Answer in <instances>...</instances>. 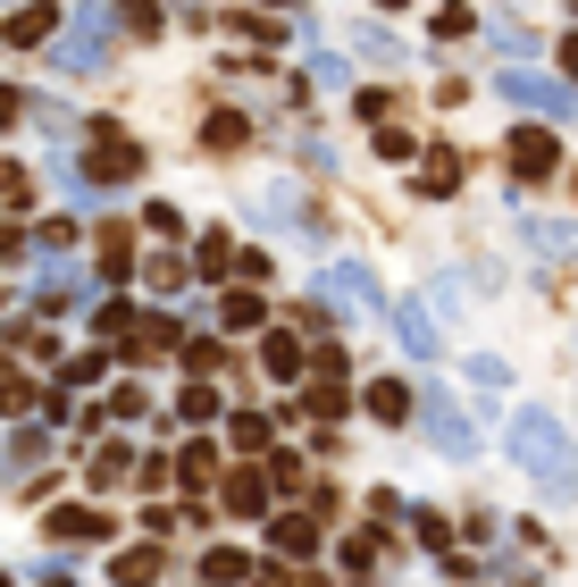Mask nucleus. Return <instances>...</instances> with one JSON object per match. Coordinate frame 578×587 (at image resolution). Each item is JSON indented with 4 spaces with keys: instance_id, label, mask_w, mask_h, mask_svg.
Returning <instances> with one entry per match:
<instances>
[{
    "instance_id": "obj_1",
    "label": "nucleus",
    "mask_w": 578,
    "mask_h": 587,
    "mask_svg": "<svg viewBox=\"0 0 578 587\" xmlns=\"http://www.w3.org/2000/svg\"><path fill=\"white\" fill-rule=\"evenodd\" d=\"M511 454H520V470L537 478L545 495H578V445L561 436V419L545 412V403L511 412Z\"/></svg>"
},
{
    "instance_id": "obj_2",
    "label": "nucleus",
    "mask_w": 578,
    "mask_h": 587,
    "mask_svg": "<svg viewBox=\"0 0 578 587\" xmlns=\"http://www.w3.org/2000/svg\"><path fill=\"white\" fill-rule=\"evenodd\" d=\"M110 42H118V9L110 0H75L59 42H51V68L59 77H101L110 68Z\"/></svg>"
},
{
    "instance_id": "obj_3",
    "label": "nucleus",
    "mask_w": 578,
    "mask_h": 587,
    "mask_svg": "<svg viewBox=\"0 0 578 587\" xmlns=\"http://www.w3.org/2000/svg\"><path fill=\"white\" fill-rule=\"evenodd\" d=\"M318 303H336V311H353V320H386V294H377V277L361 261H327L318 269Z\"/></svg>"
},
{
    "instance_id": "obj_4",
    "label": "nucleus",
    "mask_w": 578,
    "mask_h": 587,
    "mask_svg": "<svg viewBox=\"0 0 578 587\" xmlns=\"http://www.w3.org/2000/svg\"><path fill=\"white\" fill-rule=\"evenodd\" d=\"M504 93L537 118H578V84L570 77H545V68H504Z\"/></svg>"
},
{
    "instance_id": "obj_5",
    "label": "nucleus",
    "mask_w": 578,
    "mask_h": 587,
    "mask_svg": "<svg viewBox=\"0 0 578 587\" xmlns=\"http://www.w3.org/2000/svg\"><path fill=\"white\" fill-rule=\"evenodd\" d=\"M84 176H93V185H126V176H143V143H126L118 126H93V152H84Z\"/></svg>"
},
{
    "instance_id": "obj_6",
    "label": "nucleus",
    "mask_w": 578,
    "mask_h": 587,
    "mask_svg": "<svg viewBox=\"0 0 578 587\" xmlns=\"http://www.w3.org/2000/svg\"><path fill=\"white\" fill-rule=\"evenodd\" d=\"M386 320H394V336H403L410 361H436V353H445V336H436V311H428V303H394Z\"/></svg>"
},
{
    "instance_id": "obj_7",
    "label": "nucleus",
    "mask_w": 578,
    "mask_h": 587,
    "mask_svg": "<svg viewBox=\"0 0 578 587\" xmlns=\"http://www.w3.org/2000/svg\"><path fill=\"white\" fill-rule=\"evenodd\" d=\"M511 169H520L528 185H537V176H554V169H561V143H554V126H520V134H511Z\"/></svg>"
},
{
    "instance_id": "obj_8",
    "label": "nucleus",
    "mask_w": 578,
    "mask_h": 587,
    "mask_svg": "<svg viewBox=\"0 0 578 587\" xmlns=\"http://www.w3.org/2000/svg\"><path fill=\"white\" fill-rule=\"evenodd\" d=\"M59 26H68V18H59V0H26L18 18L0 26V42H18V51H34V42H59Z\"/></svg>"
},
{
    "instance_id": "obj_9",
    "label": "nucleus",
    "mask_w": 578,
    "mask_h": 587,
    "mask_svg": "<svg viewBox=\"0 0 578 587\" xmlns=\"http://www.w3.org/2000/svg\"><path fill=\"white\" fill-rule=\"evenodd\" d=\"M419 419H428V436H436V445H445V454H478V428H469V419L462 412H453V403L445 395H428V403H419Z\"/></svg>"
},
{
    "instance_id": "obj_10",
    "label": "nucleus",
    "mask_w": 578,
    "mask_h": 587,
    "mask_svg": "<svg viewBox=\"0 0 578 587\" xmlns=\"http://www.w3.org/2000/svg\"><path fill=\"white\" fill-rule=\"evenodd\" d=\"M51 537H68V546H101V537H110V512H93V504H59V512H51Z\"/></svg>"
},
{
    "instance_id": "obj_11",
    "label": "nucleus",
    "mask_w": 578,
    "mask_h": 587,
    "mask_svg": "<svg viewBox=\"0 0 578 587\" xmlns=\"http://www.w3.org/2000/svg\"><path fill=\"white\" fill-rule=\"evenodd\" d=\"M268 546L302 563V554H318V520H311V512H277V520H268Z\"/></svg>"
},
{
    "instance_id": "obj_12",
    "label": "nucleus",
    "mask_w": 578,
    "mask_h": 587,
    "mask_svg": "<svg viewBox=\"0 0 578 587\" xmlns=\"http://www.w3.org/2000/svg\"><path fill=\"white\" fill-rule=\"evenodd\" d=\"M202 143H210V152H243V143H252V118H243V110H210L202 118Z\"/></svg>"
},
{
    "instance_id": "obj_13",
    "label": "nucleus",
    "mask_w": 578,
    "mask_h": 587,
    "mask_svg": "<svg viewBox=\"0 0 578 587\" xmlns=\"http://www.w3.org/2000/svg\"><path fill=\"white\" fill-rule=\"evenodd\" d=\"M528 244H537L545 261H578V227L570 219H528Z\"/></svg>"
},
{
    "instance_id": "obj_14",
    "label": "nucleus",
    "mask_w": 578,
    "mask_h": 587,
    "mask_svg": "<svg viewBox=\"0 0 578 587\" xmlns=\"http://www.w3.org/2000/svg\"><path fill=\"white\" fill-rule=\"evenodd\" d=\"M369 412H377V419H386V428H403V419H410V412H419V395H410V386H403V378H377V386H369Z\"/></svg>"
},
{
    "instance_id": "obj_15",
    "label": "nucleus",
    "mask_w": 578,
    "mask_h": 587,
    "mask_svg": "<svg viewBox=\"0 0 578 587\" xmlns=\"http://www.w3.org/2000/svg\"><path fill=\"white\" fill-rule=\"evenodd\" d=\"M210 470H219V445H202V436H193L185 454H176V487L202 495V487H210Z\"/></svg>"
},
{
    "instance_id": "obj_16",
    "label": "nucleus",
    "mask_w": 578,
    "mask_h": 587,
    "mask_svg": "<svg viewBox=\"0 0 578 587\" xmlns=\"http://www.w3.org/2000/svg\"><path fill=\"white\" fill-rule=\"evenodd\" d=\"M143 285H151V294H185V285H193V261H176V252H151V261H143Z\"/></svg>"
},
{
    "instance_id": "obj_17",
    "label": "nucleus",
    "mask_w": 578,
    "mask_h": 587,
    "mask_svg": "<svg viewBox=\"0 0 578 587\" xmlns=\"http://www.w3.org/2000/svg\"><path fill=\"white\" fill-rule=\"evenodd\" d=\"M261 219H277V227H311V202H302V185H268V193H261Z\"/></svg>"
},
{
    "instance_id": "obj_18",
    "label": "nucleus",
    "mask_w": 578,
    "mask_h": 587,
    "mask_svg": "<svg viewBox=\"0 0 578 587\" xmlns=\"http://www.w3.org/2000/svg\"><path fill=\"white\" fill-rule=\"evenodd\" d=\"M453 185H462V152H445V143H436L428 169H419V193H428V202H445Z\"/></svg>"
},
{
    "instance_id": "obj_19",
    "label": "nucleus",
    "mask_w": 578,
    "mask_h": 587,
    "mask_svg": "<svg viewBox=\"0 0 578 587\" xmlns=\"http://www.w3.org/2000/svg\"><path fill=\"white\" fill-rule=\"evenodd\" d=\"M353 51L369 59V68H403V42H394L386 26H353Z\"/></svg>"
},
{
    "instance_id": "obj_20",
    "label": "nucleus",
    "mask_w": 578,
    "mask_h": 587,
    "mask_svg": "<svg viewBox=\"0 0 578 587\" xmlns=\"http://www.w3.org/2000/svg\"><path fill=\"white\" fill-rule=\"evenodd\" d=\"M261 370L268 378H302V344L294 336H261Z\"/></svg>"
},
{
    "instance_id": "obj_21",
    "label": "nucleus",
    "mask_w": 578,
    "mask_h": 587,
    "mask_svg": "<svg viewBox=\"0 0 578 587\" xmlns=\"http://www.w3.org/2000/svg\"><path fill=\"white\" fill-rule=\"evenodd\" d=\"M118 587H151L160 579V546H134V554H118V570H110Z\"/></svg>"
},
{
    "instance_id": "obj_22",
    "label": "nucleus",
    "mask_w": 578,
    "mask_h": 587,
    "mask_svg": "<svg viewBox=\"0 0 578 587\" xmlns=\"http://www.w3.org/2000/svg\"><path fill=\"white\" fill-rule=\"evenodd\" d=\"M84 478H93V487H126V478H134V454H126V445H101Z\"/></svg>"
},
{
    "instance_id": "obj_23",
    "label": "nucleus",
    "mask_w": 578,
    "mask_h": 587,
    "mask_svg": "<svg viewBox=\"0 0 578 587\" xmlns=\"http://www.w3.org/2000/svg\"><path fill=\"white\" fill-rule=\"evenodd\" d=\"M93 336H101V344H126V336H143V320H134L126 303H101V311H93Z\"/></svg>"
},
{
    "instance_id": "obj_24",
    "label": "nucleus",
    "mask_w": 578,
    "mask_h": 587,
    "mask_svg": "<svg viewBox=\"0 0 578 587\" xmlns=\"http://www.w3.org/2000/svg\"><path fill=\"white\" fill-rule=\"evenodd\" d=\"M219 327H226V336H252V327H261V294H252V285H243V294H226Z\"/></svg>"
},
{
    "instance_id": "obj_25",
    "label": "nucleus",
    "mask_w": 578,
    "mask_h": 587,
    "mask_svg": "<svg viewBox=\"0 0 578 587\" xmlns=\"http://www.w3.org/2000/svg\"><path fill=\"white\" fill-rule=\"evenodd\" d=\"M235 244H226V235H202V244H193V277H235Z\"/></svg>"
},
{
    "instance_id": "obj_26",
    "label": "nucleus",
    "mask_w": 578,
    "mask_h": 587,
    "mask_svg": "<svg viewBox=\"0 0 578 587\" xmlns=\"http://www.w3.org/2000/svg\"><path fill=\"white\" fill-rule=\"evenodd\" d=\"M26 193H34V176H26L18 160H0V219H18V210H26Z\"/></svg>"
},
{
    "instance_id": "obj_27",
    "label": "nucleus",
    "mask_w": 578,
    "mask_h": 587,
    "mask_svg": "<svg viewBox=\"0 0 578 587\" xmlns=\"http://www.w3.org/2000/svg\"><path fill=\"white\" fill-rule=\"evenodd\" d=\"M261 504H268V478H252V470L226 478V512H261Z\"/></svg>"
},
{
    "instance_id": "obj_28",
    "label": "nucleus",
    "mask_w": 578,
    "mask_h": 587,
    "mask_svg": "<svg viewBox=\"0 0 578 587\" xmlns=\"http://www.w3.org/2000/svg\"><path fill=\"white\" fill-rule=\"evenodd\" d=\"M101 412H110V419H143V412H151V395L126 378V386H110V395H101Z\"/></svg>"
},
{
    "instance_id": "obj_29",
    "label": "nucleus",
    "mask_w": 578,
    "mask_h": 587,
    "mask_svg": "<svg viewBox=\"0 0 578 587\" xmlns=\"http://www.w3.org/2000/svg\"><path fill=\"white\" fill-rule=\"evenodd\" d=\"M176 412H185V419H219V386H210V378H185Z\"/></svg>"
},
{
    "instance_id": "obj_30",
    "label": "nucleus",
    "mask_w": 578,
    "mask_h": 587,
    "mask_svg": "<svg viewBox=\"0 0 578 587\" xmlns=\"http://www.w3.org/2000/svg\"><path fill=\"white\" fill-rule=\"evenodd\" d=\"M110 9H118V18H126V34H160V0H110Z\"/></svg>"
},
{
    "instance_id": "obj_31",
    "label": "nucleus",
    "mask_w": 578,
    "mask_h": 587,
    "mask_svg": "<svg viewBox=\"0 0 578 587\" xmlns=\"http://www.w3.org/2000/svg\"><path fill=\"white\" fill-rule=\"evenodd\" d=\"M126 269H134L126 235H101V269H93V277H101V285H118V277H126Z\"/></svg>"
},
{
    "instance_id": "obj_32",
    "label": "nucleus",
    "mask_w": 578,
    "mask_h": 587,
    "mask_svg": "<svg viewBox=\"0 0 578 587\" xmlns=\"http://www.w3.org/2000/svg\"><path fill=\"white\" fill-rule=\"evenodd\" d=\"M311 77L327 84V93H344V84H353V68H344V59L327 51V42H318V51H311Z\"/></svg>"
},
{
    "instance_id": "obj_33",
    "label": "nucleus",
    "mask_w": 578,
    "mask_h": 587,
    "mask_svg": "<svg viewBox=\"0 0 578 587\" xmlns=\"http://www.w3.org/2000/svg\"><path fill=\"white\" fill-rule=\"evenodd\" d=\"M302 412L336 419V412H344V378H327V370H318V386H311V403H302Z\"/></svg>"
},
{
    "instance_id": "obj_34",
    "label": "nucleus",
    "mask_w": 578,
    "mask_h": 587,
    "mask_svg": "<svg viewBox=\"0 0 578 587\" xmlns=\"http://www.w3.org/2000/svg\"><path fill=\"white\" fill-rule=\"evenodd\" d=\"M202 570H210V579H219V587H226V579H243V570H252V563H243V554H235V546H210V554H202Z\"/></svg>"
},
{
    "instance_id": "obj_35",
    "label": "nucleus",
    "mask_w": 578,
    "mask_h": 587,
    "mask_svg": "<svg viewBox=\"0 0 578 587\" xmlns=\"http://www.w3.org/2000/svg\"><path fill=\"white\" fill-rule=\"evenodd\" d=\"M42 454H51V436H42V428H26V436H18V445H9V478H18V470H26V462H42Z\"/></svg>"
},
{
    "instance_id": "obj_36",
    "label": "nucleus",
    "mask_w": 578,
    "mask_h": 587,
    "mask_svg": "<svg viewBox=\"0 0 578 587\" xmlns=\"http://www.w3.org/2000/svg\"><path fill=\"white\" fill-rule=\"evenodd\" d=\"M134 344H143V353H169V344H176V320H169V311H151V320H143V336H134Z\"/></svg>"
},
{
    "instance_id": "obj_37",
    "label": "nucleus",
    "mask_w": 578,
    "mask_h": 587,
    "mask_svg": "<svg viewBox=\"0 0 578 587\" xmlns=\"http://www.w3.org/2000/svg\"><path fill=\"white\" fill-rule=\"evenodd\" d=\"M9 344H18V353H34V361H51V353H59V344H51V336H42V327H34V320H18V327H9Z\"/></svg>"
},
{
    "instance_id": "obj_38",
    "label": "nucleus",
    "mask_w": 578,
    "mask_h": 587,
    "mask_svg": "<svg viewBox=\"0 0 578 587\" xmlns=\"http://www.w3.org/2000/svg\"><path fill=\"white\" fill-rule=\"evenodd\" d=\"M235 445H243V454H268V419L243 412V419H235Z\"/></svg>"
},
{
    "instance_id": "obj_39",
    "label": "nucleus",
    "mask_w": 578,
    "mask_h": 587,
    "mask_svg": "<svg viewBox=\"0 0 578 587\" xmlns=\"http://www.w3.org/2000/svg\"><path fill=\"white\" fill-rule=\"evenodd\" d=\"M143 227H151V235H176V227H185V210H176V202H151Z\"/></svg>"
},
{
    "instance_id": "obj_40",
    "label": "nucleus",
    "mask_w": 578,
    "mask_h": 587,
    "mask_svg": "<svg viewBox=\"0 0 578 587\" xmlns=\"http://www.w3.org/2000/svg\"><path fill=\"white\" fill-rule=\"evenodd\" d=\"M453 34H469V9H462V0H445V9H436V42H453Z\"/></svg>"
},
{
    "instance_id": "obj_41",
    "label": "nucleus",
    "mask_w": 578,
    "mask_h": 587,
    "mask_svg": "<svg viewBox=\"0 0 578 587\" xmlns=\"http://www.w3.org/2000/svg\"><path fill=\"white\" fill-rule=\"evenodd\" d=\"M302 470H311L302 454H268V478H277V487H302Z\"/></svg>"
},
{
    "instance_id": "obj_42",
    "label": "nucleus",
    "mask_w": 578,
    "mask_h": 587,
    "mask_svg": "<svg viewBox=\"0 0 578 587\" xmlns=\"http://www.w3.org/2000/svg\"><path fill=\"white\" fill-rule=\"evenodd\" d=\"M410 152H419V143H410L403 126H386V134H377V160H410Z\"/></svg>"
},
{
    "instance_id": "obj_43",
    "label": "nucleus",
    "mask_w": 578,
    "mask_h": 587,
    "mask_svg": "<svg viewBox=\"0 0 578 587\" xmlns=\"http://www.w3.org/2000/svg\"><path fill=\"white\" fill-rule=\"evenodd\" d=\"M26 403H34V395H26V378H0V419H18Z\"/></svg>"
},
{
    "instance_id": "obj_44",
    "label": "nucleus",
    "mask_w": 578,
    "mask_h": 587,
    "mask_svg": "<svg viewBox=\"0 0 578 587\" xmlns=\"http://www.w3.org/2000/svg\"><path fill=\"white\" fill-rule=\"evenodd\" d=\"M361 118H369V126H386V118H394V93H377V84H369V93H361Z\"/></svg>"
},
{
    "instance_id": "obj_45",
    "label": "nucleus",
    "mask_w": 578,
    "mask_h": 587,
    "mask_svg": "<svg viewBox=\"0 0 578 587\" xmlns=\"http://www.w3.org/2000/svg\"><path fill=\"white\" fill-rule=\"evenodd\" d=\"M561 68H570V84H578V34H561Z\"/></svg>"
},
{
    "instance_id": "obj_46",
    "label": "nucleus",
    "mask_w": 578,
    "mask_h": 587,
    "mask_svg": "<svg viewBox=\"0 0 578 587\" xmlns=\"http://www.w3.org/2000/svg\"><path fill=\"white\" fill-rule=\"evenodd\" d=\"M9 118H26V101H18V93H0V126H9Z\"/></svg>"
},
{
    "instance_id": "obj_47",
    "label": "nucleus",
    "mask_w": 578,
    "mask_h": 587,
    "mask_svg": "<svg viewBox=\"0 0 578 587\" xmlns=\"http://www.w3.org/2000/svg\"><path fill=\"white\" fill-rule=\"evenodd\" d=\"M261 9H294V0H261Z\"/></svg>"
},
{
    "instance_id": "obj_48",
    "label": "nucleus",
    "mask_w": 578,
    "mask_h": 587,
    "mask_svg": "<svg viewBox=\"0 0 578 587\" xmlns=\"http://www.w3.org/2000/svg\"><path fill=\"white\" fill-rule=\"evenodd\" d=\"M386 9H403V0H386Z\"/></svg>"
},
{
    "instance_id": "obj_49",
    "label": "nucleus",
    "mask_w": 578,
    "mask_h": 587,
    "mask_svg": "<svg viewBox=\"0 0 578 587\" xmlns=\"http://www.w3.org/2000/svg\"><path fill=\"white\" fill-rule=\"evenodd\" d=\"M0 587H9V579H0Z\"/></svg>"
},
{
    "instance_id": "obj_50",
    "label": "nucleus",
    "mask_w": 578,
    "mask_h": 587,
    "mask_svg": "<svg viewBox=\"0 0 578 587\" xmlns=\"http://www.w3.org/2000/svg\"><path fill=\"white\" fill-rule=\"evenodd\" d=\"M570 185H578V176H570Z\"/></svg>"
}]
</instances>
